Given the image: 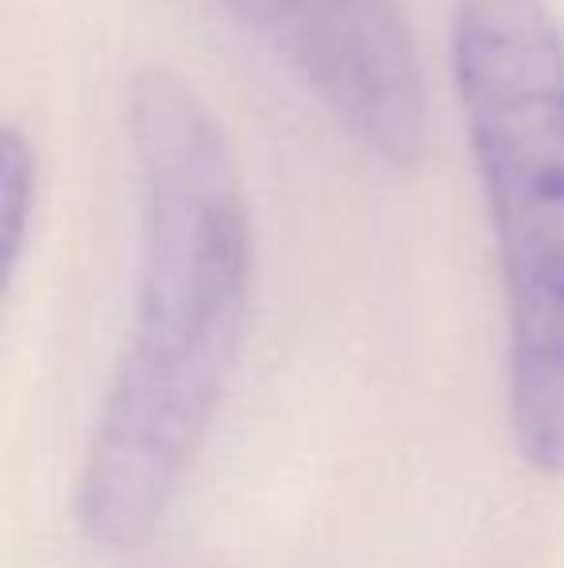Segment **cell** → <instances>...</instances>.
I'll list each match as a JSON object with an SVG mask.
<instances>
[{"label": "cell", "instance_id": "cell-1", "mask_svg": "<svg viewBox=\"0 0 564 568\" xmlns=\"http://www.w3.org/2000/svg\"><path fill=\"white\" fill-rule=\"evenodd\" d=\"M136 275L129 333L74 479L78 530L140 546L174 507L240 359L256 271L252 210L233 143L182 70L129 82Z\"/></svg>", "mask_w": 564, "mask_h": 568}, {"label": "cell", "instance_id": "cell-2", "mask_svg": "<svg viewBox=\"0 0 564 568\" xmlns=\"http://www.w3.org/2000/svg\"><path fill=\"white\" fill-rule=\"evenodd\" d=\"M449 62L503 278L511 442L564 479V23L550 0H452Z\"/></svg>", "mask_w": 564, "mask_h": 568}, {"label": "cell", "instance_id": "cell-3", "mask_svg": "<svg viewBox=\"0 0 564 568\" xmlns=\"http://www.w3.org/2000/svg\"><path fill=\"white\" fill-rule=\"evenodd\" d=\"M252 28L376 155L425 140V74L402 0H217Z\"/></svg>", "mask_w": 564, "mask_h": 568}, {"label": "cell", "instance_id": "cell-4", "mask_svg": "<svg viewBox=\"0 0 564 568\" xmlns=\"http://www.w3.org/2000/svg\"><path fill=\"white\" fill-rule=\"evenodd\" d=\"M39 205V155L16 124L0 140V225H4V275L16 278Z\"/></svg>", "mask_w": 564, "mask_h": 568}]
</instances>
